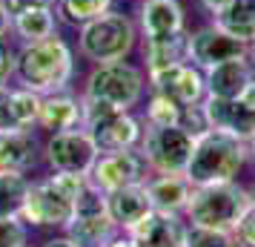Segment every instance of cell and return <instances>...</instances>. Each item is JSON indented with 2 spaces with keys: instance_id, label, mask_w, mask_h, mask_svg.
Segmentation results:
<instances>
[{
  "instance_id": "8",
  "label": "cell",
  "mask_w": 255,
  "mask_h": 247,
  "mask_svg": "<svg viewBox=\"0 0 255 247\" xmlns=\"http://www.w3.org/2000/svg\"><path fill=\"white\" fill-rule=\"evenodd\" d=\"M63 233L78 247H101L109 239H115L121 230L112 222V216L106 213V196L89 184L81 199L75 201V216L63 227Z\"/></svg>"
},
{
  "instance_id": "12",
  "label": "cell",
  "mask_w": 255,
  "mask_h": 247,
  "mask_svg": "<svg viewBox=\"0 0 255 247\" xmlns=\"http://www.w3.org/2000/svg\"><path fill=\"white\" fill-rule=\"evenodd\" d=\"M146 81H149V89L169 95L181 106H198L207 98L204 69L195 66L192 60H181V63H172L166 69L152 72V75H146Z\"/></svg>"
},
{
  "instance_id": "29",
  "label": "cell",
  "mask_w": 255,
  "mask_h": 247,
  "mask_svg": "<svg viewBox=\"0 0 255 247\" xmlns=\"http://www.w3.org/2000/svg\"><path fill=\"white\" fill-rule=\"evenodd\" d=\"M230 245H232V233H224V230H212V227H201V224L186 222L184 247H230Z\"/></svg>"
},
{
  "instance_id": "30",
  "label": "cell",
  "mask_w": 255,
  "mask_h": 247,
  "mask_svg": "<svg viewBox=\"0 0 255 247\" xmlns=\"http://www.w3.org/2000/svg\"><path fill=\"white\" fill-rule=\"evenodd\" d=\"M46 178H49V184L58 190V193H63L69 201H78L83 196V190L89 187L86 176H81V173H52Z\"/></svg>"
},
{
  "instance_id": "18",
  "label": "cell",
  "mask_w": 255,
  "mask_h": 247,
  "mask_svg": "<svg viewBox=\"0 0 255 247\" xmlns=\"http://www.w3.org/2000/svg\"><path fill=\"white\" fill-rule=\"evenodd\" d=\"M83 121V106H81V92L75 95L72 89L49 92L40 101V115H37V130L46 135L63 130H75Z\"/></svg>"
},
{
  "instance_id": "39",
  "label": "cell",
  "mask_w": 255,
  "mask_h": 247,
  "mask_svg": "<svg viewBox=\"0 0 255 247\" xmlns=\"http://www.w3.org/2000/svg\"><path fill=\"white\" fill-rule=\"evenodd\" d=\"M101 247H138V245H135V239H132L129 233H118L115 239H109V242L101 245Z\"/></svg>"
},
{
  "instance_id": "23",
  "label": "cell",
  "mask_w": 255,
  "mask_h": 247,
  "mask_svg": "<svg viewBox=\"0 0 255 247\" xmlns=\"http://www.w3.org/2000/svg\"><path fill=\"white\" fill-rule=\"evenodd\" d=\"M58 23L60 20L55 6H32V9L12 14V32L20 37V43H32V40L58 35Z\"/></svg>"
},
{
  "instance_id": "33",
  "label": "cell",
  "mask_w": 255,
  "mask_h": 247,
  "mask_svg": "<svg viewBox=\"0 0 255 247\" xmlns=\"http://www.w3.org/2000/svg\"><path fill=\"white\" fill-rule=\"evenodd\" d=\"M232 242L241 247H255V210L250 207L247 210V216H244L241 222H238V227L232 230Z\"/></svg>"
},
{
  "instance_id": "6",
  "label": "cell",
  "mask_w": 255,
  "mask_h": 247,
  "mask_svg": "<svg viewBox=\"0 0 255 247\" xmlns=\"http://www.w3.org/2000/svg\"><path fill=\"white\" fill-rule=\"evenodd\" d=\"M149 89V81L140 66L129 60H112V63H92V69L86 75L81 95L106 101L115 109L132 112L143 101V92Z\"/></svg>"
},
{
  "instance_id": "15",
  "label": "cell",
  "mask_w": 255,
  "mask_h": 247,
  "mask_svg": "<svg viewBox=\"0 0 255 247\" xmlns=\"http://www.w3.org/2000/svg\"><path fill=\"white\" fill-rule=\"evenodd\" d=\"M138 32L143 40L169 37L186 32V12L181 0H140L138 6Z\"/></svg>"
},
{
  "instance_id": "17",
  "label": "cell",
  "mask_w": 255,
  "mask_h": 247,
  "mask_svg": "<svg viewBox=\"0 0 255 247\" xmlns=\"http://www.w3.org/2000/svg\"><path fill=\"white\" fill-rule=\"evenodd\" d=\"M40 158H43V144L35 130L0 132V170L29 176Z\"/></svg>"
},
{
  "instance_id": "5",
  "label": "cell",
  "mask_w": 255,
  "mask_h": 247,
  "mask_svg": "<svg viewBox=\"0 0 255 247\" xmlns=\"http://www.w3.org/2000/svg\"><path fill=\"white\" fill-rule=\"evenodd\" d=\"M83 121L81 127L92 135L98 153H121V150H138L143 138V118L132 115L127 109H115L106 101L81 95Z\"/></svg>"
},
{
  "instance_id": "25",
  "label": "cell",
  "mask_w": 255,
  "mask_h": 247,
  "mask_svg": "<svg viewBox=\"0 0 255 247\" xmlns=\"http://www.w3.org/2000/svg\"><path fill=\"white\" fill-rule=\"evenodd\" d=\"M115 0H55V12H58L60 23L72 26V29H81L89 20L101 17L112 9Z\"/></svg>"
},
{
  "instance_id": "37",
  "label": "cell",
  "mask_w": 255,
  "mask_h": 247,
  "mask_svg": "<svg viewBox=\"0 0 255 247\" xmlns=\"http://www.w3.org/2000/svg\"><path fill=\"white\" fill-rule=\"evenodd\" d=\"M235 101H241V104L247 106V109H250V112H255V78H253L250 83H247V86H244V92L238 95Z\"/></svg>"
},
{
  "instance_id": "24",
  "label": "cell",
  "mask_w": 255,
  "mask_h": 247,
  "mask_svg": "<svg viewBox=\"0 0 255 247\" xmlns=\"http://www.w3.org/2000/svg\"><path fill=\"white\" fill-rule=\"evenodd\" d=\"M212 20L224 32H230L232 37L250 43V40H255V0H232L230 6Z\"/></svg>"
},
{
  "instance_id": "1",
  "label": "cell",
  "mask_w": 255,
  "mask_h": 247,
  "mask_svg": "<svg viewBox=\"0 0 255 247\" xmlns=\"http://www.w3.org/2000/svg\"><path fill=\"white\" fill-rule=\"evenodd\" d=\"M14 78L37 95L69 89L75 78V52L66 37L52 35L43 40L20 43L14 55Z\"/></svg>"
},
{
  "instance_id": "14",
  "label": "cell",
  "mask_w": 255,
  "mask_h": 247,
  "mask_svg": "<svg viewBox=\"0 0 255 247\" xmlns=\"http://www.w3.org/2000/svg\"><path fill=\"white\" fill-rule=\"evenodd\" d=\"M138 247H184L186 216L149 210L132 230H127Z\"/></svg>"
},
{
  "instance_id": "43",
  "label": "cell",
  "mask_w": 255,
  "mask_h": 247,
  "mask_svg": "<svg viewBox=\"0 0 255 247\" xmlns=\"http://www.w3.org/2000/svg\"><path fill=\"white\" fill-rule=\"evenodd\" d=\"M247 190H250V207L255 210V184H253V187H247Z\"/></svg>"
},
{
  "instance_id": "26",
  "label": "cell",
  "mask_w": 255,
  "mask_h": 247,
  "mask_svg": "<svg viewBox=\"0 0 255 247\" xmlns=\"http://www.w3.org/2000/svg\"><path fill=\"white\" fill-rule=\"evenodd\" d=\"M29 184H32V178L26 173L0 170V219H20Z\"/></svg>"
},
{
  "instance_id": "36",
  "label": "cell",
  "mask_w": 255,
  "mask_h": 247,
  "mask_svg": "<svg viewBox=\"0 0 255 247\" xmlns=\"http://www.w3.org/2000/svg\"><path fill=\"white\" fill-rule=\"evenodd\" d=\"M198 3H201V9H204L207 14H212V17H218V14L224 12L227 6H230L232 0H198Z\"/></svg>"
},
{
  "instance_id": "34",
  "label": "cell",
  "mask_w": 255,
  "mask_h": 247,
  "mask_svg": "<svg viewBox=\"0 0 255 247\" xmlns=\"http://www.w3.org/2000/svg\"><path fill=\"white\" fill-rule=\"evenodd\" d=\"M14 55H17V46L9 43V37H3L0 40V86H6L14 78Z\"/></svg>"
},
{
  "instance_id": "10",
  "label": "cell",
  "mask_w": 255,
  "mask_h": 247,
  "mask_svg": "<svg viewBox=\"0 0 255 247\" xmlns=\"http://www.w3.org/2000/svg\"><path fill=\"white\" fill-rule=\"evenodd\" d=\"M95 158H98V147L83 127L52 132L43 141V161L52 173H81V176H86Z\"/></svg>"
},
{
  "instance_id": "9",
  "label": "cell",
  "mask_w": 255,
  "mask_h": 247,
  "mask_svg": "<svg viewBox=\"0 0 255 247\" xmlns=\"http://www.w3.org/2000/svg\"><path fill=\"white\" fill-rule=\"evenodd\" d=\"M75 216V201H69L63 193L49 184V178H37L29 184V193H26L23 210H20V219H23L26 227L32 230H60L72 222Z\"/></svg>"
},
{
  "instance_id": "27",
  "label": "cell",
  "mask_w": 255,
  "mask_h": 247,
  "mask_svg": "<svg viewBox=\"0 0 255 247\" xmlns=\"http://www.w3.org/2000/svg\"><path fill=\"white\" fill-rule=\"evenodd\" d=\"M181 112H184V106L175 104L169 95L149 89V98H146V106H143V124H149V127H178Z\"/></svg>"
},
{
  "instance_id": "45",
  "label": "cell",
  "mask_w": 255,
  "mask_h": 247,
  "mask_svg": "<svg viewBox=\"0 0 255 247\" xmlns=\"http://www.w3.org/2000/svg\"><path fill=\"white\" fill-rule=\"evenodd\" d=\"M23 247H32V245H23Z\"/></svg>"
},
{
  "instance_id": "3",
  "label": "cell",
  "mask_w": 255,
  "mask_h": 247,
  "mask_svg": "<svg viewBox=\"0 0 255 247\" xmlns=\"http://www.w3.org/2000/svg\"><path fill=\"white\" fill-rule=\"evenodd\" d=\"M140 40L138 23L127 12L109 9L106 14L89 20L78 29V49L86 60L92 63H112V60H127Z\"/></svg>"
},
{
  "instance_id": "40",
  "label": "cell",
  "mask_w": 255,
  "mask_h": 247,
  "mask_svg": "<svg viewBox=\"0 0 255 247\" xmlns=\"http://www.w3.org/2000/svg\"><path fill=\"white\" fill-rule=\"evenodd\" d=\"M40 247H78V245H75V242H72L66 233H60V236H52V239H46Z\"/></svg>"
},
{
  "instance_id": "19",
  "label": "cell",
  "mask_w": 255,
  "mask_h": 247,
  "mask_svg": "<svg viewBox=\"0 0 255 247\" xmlns=\"http://www.w3.org/2000/svg\"><path fill=\"white\" fill-rule=\"evenodd\" d=\"M204 78H207V95L224 98V101H235L244 92V86L255 78V69L250 63V58L241 55V58H230L224 63H215V66L204 69Z\"/></svg>"
},
{
  "instance_id": "7",
  "label": "cell",
  "mask_w": 255,
  "mask_h": 247,
  "mask_svg": "<svg viewBox=\"0 0 255 247\" xmlns=\"http://www.w3.org/2000/svg\"><path fill=\"white\" fill-rule=\"evenodd\" d=\"M192 147L195 138L181 127H149V124H143V138L138 144L149 173H161V176L186 173Z\"/></svg>"
},
{
  "instance_id": "11",
  "label": "cell",
  "mask_w": 255,
  "mask_h": 247,
  "mask_svg": "<svg viewBox=\"0 0 255 247\" xmlns=\"http://www.w3.org/2000/svg\"><path fill=\"white\" fill-rule=\"evenodd\" d=\"M149 178V167L143 161L140 150H121V153H98L92 161L86 181L101 193H112V190L129 187V184H140Z\"/></svg>"
},
{
  "instance_id": "32",
  "label": "cell",
  "mask_w": 255,
  "mask_h": 247,
  "mask_svg": "<svg viewBox=\"0 0 255 247\" xmlns=\"http://www.w3.org/2000/svg\"><path fill=\"white\" fill-rule=\"evenodd\" d=\"M12 89L14 86H0V132H12L20 130L17 115H14V101H12Z\"/></svg>"
},
{
  "instance_id": "4",
  "label": "cell",
  "mask_w": 255,
  "mask_h": 247,
  "mask_svg": "<svg viewBox=\"0 0 255 247\" xmlns=\"http://www.w3.org/2000/svg\"><path fill=\"white\" fill-rule=\"evenodd\" d=\"M250 210V190L238 181H221V184H204L192 190V199L186 207V222L232 233L238 222Z\"/></svg>"
},
{
  "instance_id": "16",
  "label": "cell",
  "mask_w": 255,
  "mask_h": 247,
  "mask_svg": "<svg viewBox=\"0 0 255 247\" xmlns=\"http://www.w3.org/2000/svg\"><path fill=\"white\" fill-rule=\"evenodd\" d=\"M201 106H204L209 130L235 135V138H241V141L255 138V112H250L241 101H224V98L207 95V98L201 101Z\"/></svg>"
},
{
  "instance_id": "31",
  "label": "cell",
  "mask_w": 255,
  "mask_h": 247,
  "mask_svg": "<svg viewBox=\"0 0 255 247\" xmlns=\"http://www.w3.org/2000/svg\"><path fill=\"white\" fill-rule=\"evenodd\" d=\"M29 245V227L23 219H0V247H23Z\"/></svg>"
},
{
  "instance_id": "20",
  "label": "cell",
  "mask_w": 255,
  "mask_h": 247,
  "mask_svg": "<svg viewBox=\"0 0 255 247\" xmlns=\"http://www.w3.org/2000/svg\"><path fill=\"white\" fill-rule=\"evenodd\" d=\"M146 193H149L152 210L161 213H175V216H184L192 199V181L184 173H175V176H161V173H149V178L143 181Z\"/></svg>"
},
{
  "instance_id": "28",
  "label": "cell",
  "mask_w": 255,
  "mask_h": 247,
  "mask_svg": "<svg viewBox=\"0 0 255 247\" xmlns=\"http://www.w3.org/2000/svg\"><path fill=\"white\" fill-rule=\"evenodd\" d=\"M12 101H14V115H17L20 130H37V115H40V101H43V95L32 92V89H26V86H14Z\"/></svg>"
},
{
  "instance_id": "35",
  "label": "cell",
  "mask_w": 255,
  "mask_h": 247,
  "mask_svg": "<svg viewBox=\"0 0 255 247\" xmlns=\"http://www.w3.org/2000/svg\"><path fill=\"white\" fill-rule=\"evenodd\" d=\"M3 6L9 9V14H17L32 6H55V0H3Z\"/></svg>"
},
{
  "instance_id": "38",
  "label": "cell",
  "mask_w": 255,
  "mask_h": 247,
  "mask_svg": "<svg viewBox=\"0 0 255 247\" xmlns=\"http://www.w3.org/2000/svg\"><path fill=\"white\" fill-rule=\"evenodd\" d=\"M12 32V14H9V9L3 6V0H0V40Z\"/></svg>"
},
{
  "instance_id": "41",
  "label": "cell",
  "mask_w": 255,
  "mask_h": 247,
  "mask_svg": "<svg viewBox=\"0 0 255 247\" xmlns=\"http://www.w3.org/2000/svg\"><path fill=\"white\" fill-rule=\"evenodd\" d=\"M247 58H250V63H253V69H255V40L247 43Z\"/></svg>"
},
{
  "instance_id": "13",
  "label": "cell",
  "mask_w": 255,
  "mask_h": 247,
  "mask_svg": "<svg viewBox=\"0 0 255 247\" xmlns=\"http://www.w3.org/2000/svg\"><path fill=\"white\" fill-rule=\"evenodd\" d=\"M241 55H247V43L232 37L230 32H224L215 20L207 26H198L195 32H189V60L201 69H209L215 63H224L230 58H241Z\"/></svg>"
},
{
  "instance_id": "44",
  "label": "cell",
  "mask_w": 255,
  "mask_h": 247,
  "mask_svg": "<svg viewBox=\"0 0 255 247\" xmlns=\"http://www.w3.org/2000/svg\"><path fill=\"white\" fill-rule=\"evenodd\" d=\"M230 247H241V245H235V242H232V245H230Z\"/></svg>"
},
{
  "instance_id": "22",
  "label": "cell",
  "mask_w": 255,
  "mask_h": 247,
  "mask_svg": "<svg viewBox=\"0 0 255 247\" xmlns=\"http://www.w3.org/2000/svg\"><path fill=\"white\" fill-rule=\"evenodd\" d=\"M181 60H189V29L178 32V35H169V37L143 40V66H146V75H152L158 69H166L172 63H181Z\"/></svg>"
},
{
  "instance_id": "42",
  "label": "cell",
  "mask_w": 255,
  "mask_h": 247,
  "mask_svg": "<svg viewBox=\"0 0 255 247\" xmlns=\"http://www.w3.org/2000/svg\"><path fill=\"white\" fill-rule=\"evenodd\" d=\"M247 153H250V161L255 164V138H250V141H247Z\"/></svg>"
},
{
  "instance_id": "21",
  "label": "cell",
  "mask_w": 255,
  "mask_h": 247,
  "mask_svg": "<svg viewBox=\"0 0 255 247\" xmlns=\"http://www.w3.org/2000/svg\"><path fill=\"white\" fill-rule=\"evenodd\" d=\"M149 210H152V201H149V193H146L143 181L106 193V213L112 216V222L118 224L121 233L132 230Z\"/></svg>"
},
{
  "instance_id": "2",
  "label": "cell",
  "mask_w": 255,
  "mask_h": 247,
  "mask_svg": "<svg viewBox=\"0 0 255 247\" xmlns=\"http://www.w3.org/2000/svg\"><path fill=\"white\" fill-rule=\"evenodd\" d=\"M247 164H250L247 141L218 130H207L204 135L195 138L192 158H189V167H186L184 176L192 181V187L238 181Z\"/></svg>"
}]
</instances>
